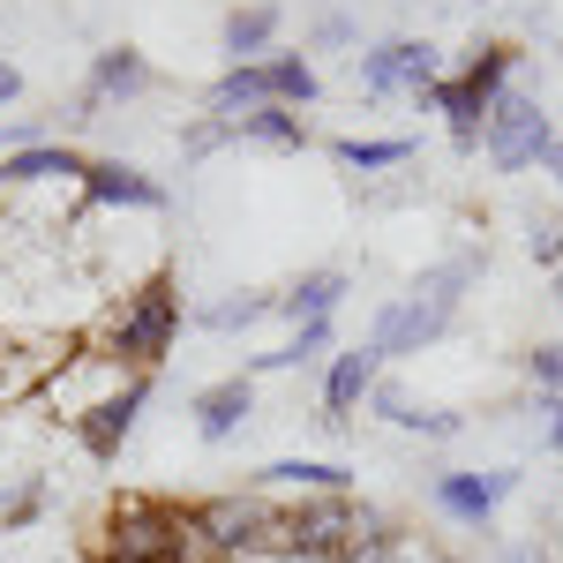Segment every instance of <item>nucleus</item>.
Listing matches in <instances>:
<instances>
[{
  "label": "nucleus",
  "instance_id": "1",
  "mask_svg": "<svg viewBox=\"0 0 563 563\" xmlns=\"http://www.w3.org/2000/svg\"><path fill=\"white\" fill-rule=\"evenodd\" d=\"M98 556L106 563H203L196 519L174 496H121L98 526Z\"/></svg>",
  "mask_w": 563,
  "mask_h": 563
},
{
  "label": "nucleus",
  "instance_id": "2",
  "mask_svg": "<svg viewBox=\"0 0 563 563\" xmlns=\"http://www.w3.org/2000/svg\"><path fill=\"white\" fill-rule=\"evenodd\" d=\"M466 286H474V256H451V263H435V271H421L398 301L376 316V353L384 361H398V353H421L435 346L443 331H451V316H459V301H466Z\"/></svg>",
  "mask_w": 563,
  "mask_h": 563
},
{
  "label": "nucleus",
  "instance_id": "3",
  "mask_svg": "<svg viewBox=\"0 0 563 563\" xmlns=\"http://www.w3.org/2000/svg\"><path fill=\"white\" fill-rule=\"evenodd\" d=\"M368 519H376V511L353 504V496H301V504H278L271 556L278 563H353Z\"/></svg>",
  "mask_w": 563,
  "mask_h": 563
},
{
  "label": "nucleus",
  "instance_id": "4",
  "mask_svg": "<svg viewBox=\"0 0 563 563\" xmlns=\"http://www.w3.org/2000/svg\"><path fill=\"white\" fill-rule=\"evenodd\" d=\"M180 339V286L174 271H158V278H143L129 301L113 308V323H106V353L129 368V376H151Z\"/></svg>",
  "mask_w": 563,
  "mask_h": 563
},
{
  "label": "nucleus",
  "instance_id": "5",
  "mask_svg": "<svg viewBox=\"0 0 563 563\" xmlns=\"http://www.w3.org/2000/svg\"><path fill=\"white\" fill-rule=\"evenodd\" d=\"M188 519H196V541H203V556H218V563H256V556H271L278 504H271L263 488H225V496H203V504H188Z\"/></svg>",
  "mask_w": 563,
  "mask_h": 563
},
{
  "label": "nucleus",
  "instance_id": "6",
  "mask_svg": "<svg viewBox=\"0 0 563 563\" xmlns=\"http://www.w3.org/2000/svg\"><path fill=\"white\" fill-rule=\"evenodd\" d=\"M316 68H308L301 53H263V60H241V68H225L211 84V113L218 121H233V113H256V106H308L316 98Z\"/></svg>",
  "mask_w": 563,
  "mask_h": 563
},
{
  "label": "nucleus",
  "instance_id": "7",
  "mask_svg": "<svg viewBox=\"0 0 563 563\" xmlns=\"http://www.w3.org/2000/svg\"><path fill=\"white\" fill-rule=\"evenodd\" d=\"M511 68H519V53H511V45H481L459 76H443V84L429 90L435 113L451 121V143H459V151H481V121H488V106L511 90Z\"/></svg>",
  "mask_w": 563,
  "mask_h": 563
},
{
  "label": "nucleus",
  "instance_id": "8",
  "mask_svg": "<svg viewBox=\"0 0 563 563\" xmlns=\"http://www.w3.org/2000/svg\"><path fill=\"white\" fill-rule=\"evenodd\" d=\"M481 151H488V166H496V174H526V166H541V158L556 151V129H549L541 98L504 90V98L488 106V121H481Z\"/></svg>",
  "mask_w": 563,
  "mask_h": 563
},
{
  "label": "nucleus",
  "instance_id": "9",
  "mask_svg": "<svg viewBox=\"0 0 563 563\" xmlns=\"http://www.w3.org/2000/svg\"><path fill=\"white\" fill-rule=\"evenodd\" d=\"M435 84H443V60H435L429 38H384L368 53H353V90L361 98H398V90L429 98Z\"/></svg>",
  "mask_w": 563,
  "mask_h": 563
},
{
  "label": "nucleus",
  "instance_id": "10",
  "mask_svg": "<svg viewBox=\"0 0 563 563\" xmlns=\"http://www.w3.org/2000/svg\"><path fill=\"white\" fill-rule=\"evenodd\" d=\"M376 376H384V353H376V339H361V346H339L331 353V368H323V429H353V413L368 406V390H376Z\"/></svg>",
  "mask_w": 563,
  "mask_h": 563
},
{
  "label": "nucleus",
  "instance_id": "11",
  "mask_svg": "<svg viewBox=\"0 0 563 563\" xmlns=\"http://www.w3.org/2000/svg\"><path fill=\"white\" fill-rule=\"evenodd\" d=\"M511 488H519V474H511V466H496V474H466V466H451V474L429 481V504H435L451 526H474V533H481V526L496 519V504H504Z\"/></svg>",
  "mask_w": 563,
  "mask_h": 563
},
{
  "label": "nucleus",
  "instance_id": "12",
  "mask_svg": "<svg viewBox=\"0 0 563 563\" xmlns=\"http://www.w3.org/2000/svg\"><path fill=\"white\" fill-rule=\"evenodd\" d=\"M143 406H151V376H129V384L113 390L98 413H84V421H76V435H84L90 459H121V443L135 435V413H143Z\"/></svg>",
  "mask_w": 563,
  "mask_h": 563
},
{
  "label": "nucleus",
  "instance_id": "13",
  "mask_svg": "<svg viewBox=\"0 0 563 563\" xmlns=\"http://www.w3.org/2000/svg\"><path fill=\"white\" fill-rule=\"evenodd\" d=\"M84 196L90 203H113V211H166V188L143 174V166H121V158H90Z\"/></svg>",
  "mask_w": 563,
  "mask_h": 563
},
{
  "label": "nucleus",
  "instance_id": "14",
  "mask_svg": "<svg viewBox=\"0 0 563 563\" xmlns=\"http://www.w3.org/2000/svg\"><path fill=\"white\" fill-rule=\"evenodd\" d=\"M249 413H256V384L249 376H225V384L196 390V435L203 443H233V435L249 429Z\"/></svg>",
  "mask_w": 563,
  "mask_h": 563
},
{
  "label": "nucleus",
  "instance_id": "15",
  "mask_svg": "<svg viewBox=\"0 0 563 563\" xmlns=\"http://www.w3.org/2000/svg\"><path fill=\"white\" fill-rule=\"evenodd\" d=\"M256 488L271 496V488H301V496H353V466H339V459H271L256 474Z\"/></svg>",
  "mask_w": 563,
  "mask_h": 563
},
{
  "label": "nucleus",
  "instance_id": "16",
  "mask_svg": "<svg viewBox=\"0 0 563 563\" xmlns=\"http://www.w3.org/2000/svg\"><path fill=\"white\" fill-rule=\"evenodd\" d=\"M84 151L76 143H31L15 158H0V188H38V180H84Z\"/></svg>",
  "mask_w": 563,
  "mask_h": 563
},
{
  "label": "nucleus",
  "instance_id": "17",
  "mask_svg": "<svg viewBox=\"0 0 563 563\" xmlns=\"http://www.w3.org/2000/svg\"><path fill=\"white\" fill-rule=\"evenodd\" d=\"M339 301H346V271H308L301 286L278 294V316H294V331H301V323H331Z\"/></svg>",
  "mask_w": 563,
  "mask_h": 563
},
{
  "label": "nucleus",
  "instance_id": "18",
  "mask_svg": "<svg viewBox=\"0 0 563 563\" xmlns=\"http://www.w3.org/2000/svg\"><path fill=\"white\" fill-rule=\"evenodd\" d=\"M151 90V60L135 53V45H113V53H98L90 60V98L106 106V98H143Z\"/></svg>",
  "mask_w": 563,
  "mask_h": 563
},
{
  "label": "nucleus",
  "instance_id": "19",
  "mask_svg": "<svg viewBox=\"0 0 563 563\" xmlns=\"http://www.w3.org/2000/svg\"><path fill=\"white\" fill-rule=\"evenodd\" d=\"M271 38H278V8H271V0H249V8L225 15V53H233V68H241V60H263Z\"/></svg>",
  "mask_w": 563,
  "mask_h": 563
},
{
  "label": "nucleus",
  "instance_id": "20",
  "mask_svg": "<svg viewBox=\"0 0 563 563\" xmlns=\"http://www.w3.org/2000/svg\"><path fill=\"white\" fill-rule=\"evenodd\" d=\"M331 158L353 166V174H384V166H406L413 158V135H339Z\"/></svg>",
  "mask_w": 563,
  "mask_h": 563
},
{
  "label": "nucleus",
  "instance_id": "21",
  "mask_svg": "<svg viewBox=\"0 0 563 563\" xmlns=\"http://www.w3.org/2000/svg\"><path fill=\"white\" fill-rule=\"evenodd\" d=\"M225 129L241 135V143H271V151H301V143H308L301 113H286V106H256V113H233Z\"/></svg>",
  "mask_w": 563,
  "mask_h": 563
},
{
  "label": "nucleus",
  "instance_id": "22",
  "mask_svg": "<svg viewBox=\"0 0 563 563\" xmlns=\"http://www.w3.org/2000/svg\"><path fill=\"white\" fill-rule=\"evenodd\" d=\"M323 353H331V323H301L286 346L249 353V376H286V368H308V361H323Z\"/></svg>",
  "mask_w": 563,
  "mask_h": 563
},
{
  "label": "nucleus",
  "instance_id": "23",
  "mask_svg": "<svg viewBox=\"0 0 563 563\" xmlns=\"http://www.w3.org/2000/svg\"><path fill=\"white\" fill-rule=\"evenodd\" d=\"M263 316H278V294H233V301H211L196 323H203V331H256Z\"/></svg>",
  "mask_w": 563,
  "mask_h": 563
},
{
  "label": "nucleus",
  "instance_id": "24",
  "mask_svg": "<svg viewBox=\"0 0 563 563\" xmlns=\"http://www.w3.org/2000/svg\"><path fill=\"white\" fill-rule=\"evenodd\" d=\"M398 429H413V435H435V443H451V435L466 429V421H459V413H443V406H421V398H413V413H406Z\"/></svg>",
  "mask_w": 563,
  "mask_h": 563
},
{
  "label": "nucleus",
  "instance_id": "25",
  "mask_svg": "<svg viewBox=\"0 0 563 563\" xmlns=\"http://www.w3.org/2000/svg\"><path fill=\"white\" fill-rule=\"evenodd\" d=\"M526 376H533L541 390H563V346H533L526 353Z\"/></svg>",
  "mask_w": 563,
  "mask_h": 563
},
{
  "label": "nucleus",
  "instance_id": "26",
  "mask_svg": "<svg viewBox=\"0 0 563 563\" xmlns=\"http://www.w3.org/2000/svg\"><path fill=\"white\" fill-rule=\"evenodd\" d=\"M218 143H233V129H225L218 113H211V121H196V129L180 135V151H188V158H203V151H218Z\"/></svg>",
  "mask_w": 563,
  "mask_h": 563
},
{
  "label": "nucleus",
  "instance_id": "27",
  "mask_svg": "<svg viewBox=\"0 0 563 563\" xmlns=\"http://www.w3.org/2000/svg\"><path fill=\"white\" fill-rule=\"evenodd\" d=\"M526 249H533V263H556L563 256V225H556V218H541V225L526 233Z\"/></svg>",
  "mask_w": 563,
  "mask_h": 563
},
{
  "label": "nucleus",
  "instance_id": "28",
  "mask_svg": "<svg viewBox=\"0 0 563 563\" xmlns=\"http://www.w3.org/2000/svg\"><path fill=\"white\" fill-rule=\"evenodd\" d=\"M308 38L323 45V53H339V45H353V23H346V15H316V31H308Z\"/></svg>",
  "mask_w": 563,
  "mask_h": 563
},
{
  "label": "nucleus",
  "instance_id": "29",
  "mask_svg": "<svg viewBox=\"0 0 563 563\" xmlns=\"http://www.w3.org/2000/svg\"><path fill=\"white\" fill-rule=\"evenodd\" d=\"M541 413H549V421H541V443L563 451V390H541Z\"/></svg>",
  "mask_w": 563,
  "mask_h": 563
},
{
  "label": "nucleus",
  "instance_id": "30",
  "mask_svg": "<svg viewBox=\"0 0 563 563\" xmlns=\"http://www.w3.org/2000/svg\"><path fill=\"white\" fill-rule=\"evenodd\" d=\"M31 143H45V135H38V121H8V129H0V158L31 151Z\"/></svg>",
  "mask_w": 563,
  "mask_h": 563
},
{
  "label": "nucleus",
  "instance_id": "31",
  "mask_svg": "<svg viewBox=\"0 0 563 563\" xmlns=\"http://www.w3.org/2000/svg\"><path fill=\"white\" fill-rule=\"evenodd\" d=\"M23 98V76H15V60H0V106H15Z\"/></svg>",
  "mask_w": 563,
  "mask_h": 563
},
{
  "label": "nucleus",
  "instance_id": "32",
  "mask_svg": "<svg viewBox=\"0 0 563 563\" xmlns=\"http://www.w3.org/2000/svg\"><path fill=\"white\" fill-rule=\"evenodd\" d=\"M504 563H556V556H549V549H533V541H519V549H511Z\"/></svg>",
  "mask_w": 563,
  "mask_h": 563
},
{
  "label": "nucleus",
  "instance_id": "33",
  "mask_svg": "<svg viewBox=\"0 0 563 563\" xmlns=\"http://www.w3.org/2000/svg\"><path fill=\"white\" fill-rule=\"evenodd\" d=\"M549 174H556V180H563V143H556V151H549Z\"/></svg>",
  "mask_w": 563,
  "mask_h": 563
},
{
  "label": "nucleus",
  "instance_id": "34",
  "mask_svg": "<svg viewBox=\"0 0 563 563\" xmlns=\"http://www.w3.org/2000/svg\"><path fill=\"white\" fill-rule=\"evenodd\" d=\"M90 563H106V556H90Z\"/></svg>",
  "mask_w": 563,
  "mask_h": 563
}]
</instances>
